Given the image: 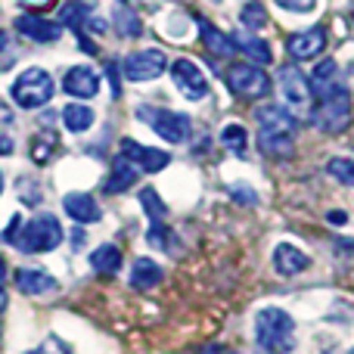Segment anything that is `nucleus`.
<instances>
[{"mask_svg":"<svg viewBox=\"0 0 354 354\" xmlns=\"http://www.w3.org/2000/svg\"><path fill=\"white\" fill-rule=\"evenodd\" d=\"M255 124H258V147L270 159H289L295 149V118L289 115L283 106L264 103L255 109Z\"/></svg>","mask_w":354,"mask_h":354,"instance_id":"f257e3e1","label":"nucleus"},{"mask_svg":"<svg viewBox=\"0 0 354 354\" xmlns=\"http://www.w3.org/2000/svg\"><path fill=\"white\" fill-rule=\"evenodd\" d=\"M314 122L326 134H345L351 124V93L345 84H330L314 93Z\"/></svg>","mask_w":354,"mask_h":354,"instance_id":"f03ea898","label":"nucleus"},{"mask_svg":"<svg viewBox=\"0 0 354 354\" xmlns=\"http://www.w3.org/2000/svg\"><path fill=\"white\" fill-rule=\"evenodd\" d=\"M258 348L268 354H289L295 348V320L280 308H261L255 317Z\"/></svg>","mask_w":354,"mask_h":354,"instance_id":"7ed1b4c3","label":"nucleus"},{"mask_svg":"<svg viewBox=\"0 0 354 354\" xmlns=\"http://www.w3.org/2000/svg\"><path fill=\"white\" fill-rule=\"evenodd\" d=\"M277 84H280L283 109L292 118H314V91L311 81L299 72L295 66H283L277 72Z\"/></svg>","mask_w":354,"mask_h":354,"instance_id":"20e7f679","label":"nucleus"},{"mask_svg":"<svg viewBox=\"0 0 354 354\" xmlns=\"http://www.w3.org/2000/svg\"><path fill=\"white\" fill-rule=\"evenodd\" d=\"M56 84L47 68H25L10 87V97L19 109H41L53 100Z\"/></svg>","mask_w":354,"mask_h":354,"instance_id":"39448f33","label":"nucleus"},{"mask_svg":"<svg viewBox=\"0 0 354 354\" xmlns=\"http://www.w3.org/2000/svg\"><path fill=\"white\" fill-rule=\"evenodd\" d=\"M62 224L56 214H35L28 224L19 230L16 245L28 255H44V252H53L56 245L62 243Z\"/></svg>","mask_w":354,"mask_h":354,"instance_id":"423d86ee","label":"nucleus"},{"mask_svg":"<svg viewBox=\"0 0 354 354\" xmlns=\"http://www.w3.org/2000/svg\"><path fill=\"white\" fill-rule=\"evenodd\" d=\"M134 115L168 143H183L189 137V115L183 112L162 109V106H137Z\"/></svg>","mask_w":354,"mask_h":354,"instance_id":"0eeeda50","label":"nucleus"},{"mask_svg":"<svg viewBox=\"0 0 354 354\" xmlns=\"http://www.w3.org/2000/svg\"><path fill=\"white\" fill-rule=\"evenodd\" d=\"M227 84H230V91L243 100H258V97H268L270 93L268 72L258 66H245V62L243 66H233L230 72H227Z\"/></svg>","mask_w":354,"mask_h":354,"instance_id":"6e6552de","label":"nucleus"},{"mask_svg":"<svg viewBox=\"0 0 354 354\" xmlns=\"http://www.w3.org/2000/svg\"><path fill=\"white\" fill-rule=\"evenodd\" d=\"M165 68H168V56L162 50H140V53H131L122 62V75L128 81H153Z\"/></svg>","mask_w":354,"mask_h":354,"instance_id":"1a4fd4ad","label":"nucleus"},{"mask_svg":"<svg viewBox=\"0 0 354 354\" xmlns=\"http://www.w3.org/2000/svg\"><path fill=\"white\" fill-rule=\"evenodd\" d=\"M171 78H174L177 91H180L187 100H193V103L205 100V93H208V78L202 75V68L196 66V62L177 59L174 66H171Z\"/></svg>","mask_w":354,"mask_h":354,"instance_id":"9d476101","label":"nucleus"},{"mask_svg":"<svg viewBox=\"0 0 354 354\" xmlns=\"http://www.w3.org/2000/svg\"><path fill=\"white\" fill-rule=\"evenodd\" d=\"M326 47V28L324 25H314V28H305V31H295V35L286 37V53L292 59H314L320 56Z\"/></svg>","mask_w":354,"mask_h":354,"instance_id":"9b49d317","label":"nucleus"},{"mask_svg":"<svg viewBox=\"0 0 354 354\" xmlns=\"http://www.w3.org/2000/svg\"><path fill=\"white\" fill-rule=\"evenodd\" d=\"M122 156L131 159L140 171H147V174H159L162 168L171 165V156L168 153L153 149V147H140V143H134V140H122Z\"/></svg>","mask_w":354,"mask_h":354,"instance_id":"f8f14e48","label":"nucleus"},{"mask_svg":"<svg viewBox=\"0 0 354 354\" xmlns=\"http://www.w3.org/2000/svg\"><path fill=\"white\" fill-rule=\"evenodd\" d=\"M16 31L28 41H37V44H53L56 37L62 35V25L59 22H50L44 16H35V12H22L16 19Z\"/></svg>","mask_w":354,"mask_h":354,"instance_id":"ddd939ff","label":"nucleus"},{"mask_svg":"<svg viewBox=\"0 0 354 354\" xmlns=\"http://www.w3.org/2000/svg\"><path fill=\"white\" fill-rule=\"evenodd\" d=\"M62 93H68V97H97L100 93V75L93 72L91 66H72L66 72V78H62Z\"/></svg>","mask_w":354,"mask_h":354,"instance_id":"4468645a","label":"nucleus"},{"mask_svg":"<svg viewBox=\"0 0 354 354\" xmlns=\"http://www.w3.org/2000/svg\"><path fill=\"white\" fill-rule=\"evenodd\" d=\"M308 264H311V258H308L301 249H295V245L280 243L274 249V270L280 277H299V274H305Z\"/></svg>","mask_w":354,"mask_h":354,"instance_id":"2eb2a0df","label":"nucleus"},{"mask_svg":"<svg viewBox=\"0 0 354 354\" xmlns=\"http://www.w3.org/2000/svg\"><path fill=\"white\" fill-rule=\"evenodd\" d=\"M62 208H66V214L72 221H78V224H97V221L103 218L100 202L87 193H68L66 199H62Z\"/></svg>","mask_w":354,"mask_h":354,"instance_id":"dca6fc26","label":"nucleus"},{"mask_svg":"<svg viewBox=\"0 0 354 354\" xmlns=\"http://www.w3.org/2000/svg\"><path fill=\"white\" fill-rule=\"evenodd\" d=\"M16 286L22 289L25 295H50L59 289V283L47 274V270H37V268H22L16 274Z\"/></svg>","mask_w":354,"mask_h":354,"instance_id":"f3484780","label":"nucleus"},{"mask_svg":"<svg viewBox=\"0 0 354 354\" xmlns=\"http://www.w3.org/2000/svg\"><path fill=\"white\" fill-rule=\"evenodd\" d=\"M162 283V268L153 261V258H137L131 264V286L147 292V289H156Z\"/></svg>","mask_w":354,"mask_h":354,"instance_id":"a211bd4d","label":"nucleus"},{"mask_svg":"<svg viewBox=\"0 0 354 354\" xmlns=\"http://www.w3.org/2000/svg\"><path fill=\"white\" fill-rule=\"evenodd\" d=\"M137 174H140V168L131 159L118 156V159L112 162V174H109V180H106V189H109V193H124V189H131L137 183Z\"/></svg>","mask_w":354,"mask_h":354,"instance_id":"6ab92c4d","label":"nucleus"},{"mask_svg":"<svg viewBox=\"0 0 354 354\" xmlns=\"http://www.w3.org/2000/svg\"><path fill=\"white\" fill-rule=\"evenodd\" d=\"M199 35H202V44H205V50L212 56H218V59H227V56H233V41L224 35V31H218L214 25H208L205 19L199 22Z\"/></svg>","mask_w":354,"mask_h":354,"instance_id":"aec40b11","label":"nucleus"},{"mask_svg":"<svg viewBox=\"0 0 354 354\" xmlns=\"http://www.w3.org/2000/svg\"><path fill=\"white\" fill-rule=\"evenodd\" d=\"M87 16H91V6L81 3V0H68V3H62V10H59V25L72 28L75 35H78V41H81V37H84Z\"/></svg>","mask_w":354,"mask_h":354,"instance_id":"412c9836","label":"nucleus"},{"mask_svg":"<svg viewBox=\"0 0 354 354\" xmlns=\"http://www.w3.org/2000/svg\"><path fill=\"white\" fill-rule=\"evenodd\" d=\"M230 41H233V47H239L249 59H255V62H261V66H268L270 59H274V53H270V47L261 41V37H255V35H236L233 31L230 35Z\"/></svg>","mask_w":354,"mask_h":354,"instance_id":"4be33fe9","label":"nucleus"},{"mask_svg":"<svg viewBox=\"0 0 354 354\" xmlns=\"http://www.w3.org/2000/svg\"><path fill=\"white\" fill-rule=\"evenodd\" d=\"M91 264L97 274H118L122 270V249L112 243L100 245V249L91 252Z\"/></svg>","mask_w":354,"mask_h":354,"instance_id":"5701e85b","label":"nucleus"},{"mask_svg":"<svg viewBox=\"0 0 354 354\" xmlns=\"http://www.w3.org/2000/svg\"><path fill=\"white\" fill-rule=\"evenodd\" d=\"M93 115L97 112L91 109V106H81V103H72L62 109V124H66L72 134H81V131L93 128Z\"/></svg>","mask_w":354,"mask_h":354,"instance_id":"b1692460","label":"nucleus"},{"mask_svg":"<svg viewBox=\"0 0 354 354\" xmlns=\"http://www.w3.org/2000/svg\"><path fill=\"white\" fill-rule=\"evenodd\" d=\"M221 143H224L230 153L245 156L249 153V131H245L243 124H227V128L221 131Z\"/></svg>","mask_w":354,"mask_h":354,"instance_id":"393cba45","label":"nucleus"},{"mask_svg":"<svg viewBox=\"0 0 354 354\" xmlns=\"http://www.w3.org/2000/svg\"><path fill=\"white\" fill-rule=\"evenodd\" d=\"M140 205H143V212H147V218L153 221V224H162V221H165L168 208H165L162 196L156 193L153 187H143V189H140Z\"/></svg>","mask_w":354,"mask_h":354,"instance_id":"a878e982","label":"nucleus"},{"mask_svg":"<svg viewBox=\"0 0 354 354\" xmlns=\"http://www.w3.org/2000/svg\"><path fill=\"white\" fill-rule=\"evenodd\" d=\"M336 81H339V66L333 59H324L320 66H314V72H311V91L314 93L330 87V84H336Z\"/></svg>","mask_w":354,"mask_h":354,"instance_id":"bb28decb","label":"nucleus"},{"mask_svg":"<svg viewBox=\"0 0 354 354\" xmlns=\"http://www.w3.org/2000/svg\"><path fill=\"white\" fill-rule=\"evenodd\" d=\"M239 22L249 31L264 28V25H268V10L261 6V0H249V3L243 6V12H239Z\"/></svg>","mask_w":354,"mask_h":354,"instance_id":"cd10ccee","label":"nucleus"},{"mask_svg":"<svg viewBox=\"0 0 354 354\" xmlns=\"http://www.w3.org/2000/svg\"><path fill=\"white\" fill-rule=\"evenodd\" d=\"M326 171H330V177H336L339 183H345V187H354V162L351 159H330L326 162Z\"/></svg>","mask_w":354,"mask_h":354,"instance_id":"c85d7f7f","label":"nucleus"},{"mask_svg":"<svg viewBox=\"0 0 354 354\" xmlns=\"http://www.w3.org/2000/svg\"><path fill=\"white\" fill-rule=\"evenodd\" d=\"M53 149H56L53 134H41V137H35V143H31V159H35L37 165H44V162H50Z\"/></svg>","mask_w":354,"mask_h":354,"instance_id":"c756f323","label":"nucleus"},{"mask_svg":"<svg viewBox=\"0 0 354 354\" xmlns=\"http://www.w3.org/2000/svg\"><path fill=\"white\" fill-rule=\"evenodd\" d=\"M115 28L122 37H137L140 35V19L134 16V12H118L115 16Z\"/></svg>","mask_w":354,"mask_h":354,"instance_id":"7c9ffc66","label":"nucleus"},{"mask_svg":"<svg viewBox=\"0 0 354 354\" xmlns=\"http://www.w3.org/2000/svg\"><path fill=\"white\" fill-rule=\"evenodd\" d=\"M19 196H22V202H28V205H37L41 202V189H37V183L31 180V177H19Z\"/></svg>","mask_w":354,"mask_h":354,"instance_id":"2f4dec72","label":"nucleus"},{"mask_svg":"<svg viewBox=\"0 0 354 354\" xmlns=\"http://www.w3.org/2000/svg\"><path fill=\"white\" fill-rule=\"evenodd\" d=\"M147 239L156 245V249H171V243H168V239H171V233H168L162 224H153V227H149Z\"/></svg>","mask_w":354,"mask_h":354,"instance_id":"473e14b6","label":"nucleus"},{"mask_svg":"<svg viewBox=\"0 0 354 354\" xmlns=\"http://www.w3.org/2000/svg\"><path fill=\"white\" fill-rule=\"evenodd\" d=\"M283 10H292V12H311L317 0H277Z\"/></svg>","mask_w":354,"mask_h":354,"instance_id":"72a5a7b5","label":"nucleus"},{"mask_svg":"<svg viewBox=\"0 0 354 354\" xmlns=\"http://www.w3.org/2000/svg\"><path fill=\"white\" fill-rule=\"evenodd\" d=\"M35 354H68V348L59 342V339H44V345Z\"/></svg>","mask_w":354,"mask_h":354,"instance_id":"f704fd0d","label":"nucleus"},{"mask_svg":"<svg viewBox=\"0 0 354 354\" xmlns=\"http://www.w3.org/2000/svg\"><path fill=\"white\" fill-rule=\"evenodd\" d=\"M118 72H122V66H115V62H109V66H106V78H109V84H112V97H118V93H122V84H118Z\"/></svg>","mask_w":354,"mask_h":354,"instance_id":"c9c22d12","label":"nucleus"},{"mask_svg":"<svg viewBox=\"0 0 354 354\" xmlns=\"http://www.w3.org/2000/svg\"><path fill=\"white\" fill-rule=\"evenodd\" d=\"M19 227H22V214H12V224L3 230V239H6V243H16V236H19Z\"/></svg>","mask_w":354,"mask_h":354,"instance_id":"e433bc0d","label":"nucleus"},{"mask_svg":"<svg viewBox=\"0 0 354 354\" xmlns=\"http://www.w3.org/2000/svg\"><path fill=\"white\" fill-rule=\"evenodd\" d=\"M199 354H236L233 348H227V345H218V342H212V345H202V351Z\"/></svg>","mask_w":354,"mask_h":354,"instance_id":"4c0bfd02","label":"nucleus"},{"mask_svg":"<svg viewBox=\"0 0 354 354\" xmlns=\"http://www.w3.org/2000/svg\"><path fill=\"white\" fill-rule=\"evenodd\" d=\"M12 149H16V143H12V137L0 131V156H10Z\"/></svg>","mask_w":354,"mask_h":354,"instance_id":"58836bf2","label":"nucleus"},{"mask_svg":"<svg viewBox=\"0 0 354 354\" xmlns=\"http://www.w3.org/2000/svg\"><path fill=\"white\" fill-rule=\"evenodd\" d=\"M326 221H330V224H345V221H348V214H345V212H330V214H326Z\"/></svg>","mask_w":354,"mask_h":354,"instance_id":"ea45409f","label":"nucleus"},{"mask_svg":"<svg viewBox=\"0 0 354 354\" xmlns=\"http://www.w3.org/2000/svg\"><path fill=\"white\" fill-rule=\"evenodd\" d=\"M6 44H10V37H6V31H0V53L6 50Z\"/></svg>","mask_w":354,"mask_h":354,"instance_id":"a19ab883","label":"nucleus"},{"mask_svg":"<svg viewBox=\"0 0 354 354\" xmlns=\"http://www.w3.org/2000/svg\"><path fill=\"white\" fill-rule=\"evenodd\" d=\"M6 283V264H3V258H0V286Z\"/></svg>","mask_w":354,"mask_h":354,"instance_id":"79ce46f5","label":"nucleus"},{"mask_svg":"<svg viewBox=\"0 0 354 354\" xmlns=\"http://www.w3.org/2000/svg\"><path fill=\"white\" fill-rule=\"evenodd\" d=\"M6 308V295H3V289H0V311Z\"/></svg>","mask_w":354,"mask_h":354,"instance_id":"37998d69","label":"nucleus"},{"mask_svg":"<svg viewBox=\"0 0 354 354\" xmlns=\"http://www.w3.org/2000/svg\"><path fill=\"white\" fill-rule=\"evenodd\" d=\"M0 193H3V174H0Z\"/></svg>","mask_w":354,"mask_h":354,"instance_id":"c03bdc74","label":"nucleus"},{"mask_svg":"<svg viewBox=\"0 0 354 354\" xmlns=\"http://www.w3.org/2000/svg\"><path fill=\"white\" fill-rule=\"evenodd\" d=\"M348 354H354V348H351V351H348Z\"/></svg>","mask_w":354,"mask_h":354,"instance_id":"a18cd8bd","label":"nucleus"},{"mask_svg":"<svg viewBox=\"0 0 354 354\" xmlns=\"http://www.w3.org/2000/svg\"><path fill=\"white\" fill-rule=\"evenodd\" d=\"M214 3H221V0H214Z\"/></svg>","mask_w":354,"mask_h":354,"instance_id":"49530a36","label":"nucleus"},{"mask_svg":"<svg viewBox=\"0 0 354 354\" xmlns=\"http://www.w3.org/2000/svg\"><path fill=\"white\" fill-rule=\"evenodd\" d=\"M122 3H124V0H122Z\"/></svg>","mask_w":354,"mask_h":354,"instance_id":"de8ad7c7","label":"nucleus"},{"mask_svg":"<svg viewBox=\"0 0 354 354\" xmlns=\"http://www.w3.org/2000/svg\"><path fill=\"white\" fill-rule=\"evenodd\" d=\"M31 354H35V351H31Z\"/></svg>","mask_w":354,"mask_h":354,"instance_id":"09e8293b","label":"nucleus"}]
</instances>
